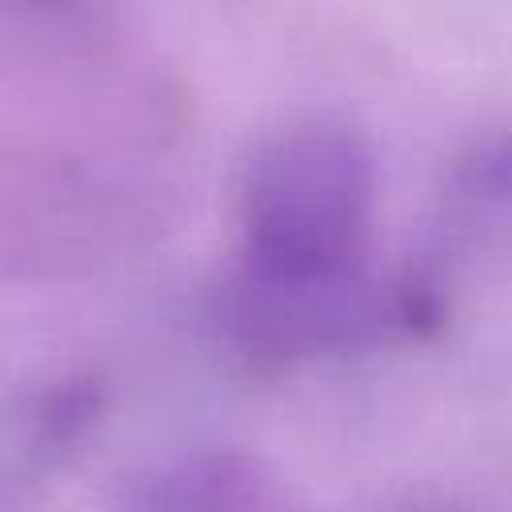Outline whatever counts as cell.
Wrapping results in <instances>:
<instances>
[{"instance_id":"6da1fadb","label":"cell","mask_w":512,"mask_h":512,"mask_svg":"<svg viewBox=\"0 0 512 512\" xmlns=\"http://www.w3.org/2000/svg\"><path fill=\"white\" fill-rule=\"evenodd\" d=\"M376 160L344 124H292L244 168L240 224L256 276L280 288H332L364 248Z\"/></svg>"}]
</instances>
